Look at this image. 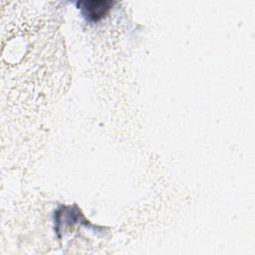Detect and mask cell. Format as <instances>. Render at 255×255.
I'll list each match as a JSON object with an SVG mask.
<instances>
[{
  "instance_id": "obj_1",
  "label": "cell",
  "mask_w": 255,
  "mask_h": 255,
  "mask_svg": "<svg viewBox=\"0 0 255 255\" xmlns=\"http://www.w3.org/2000/svg\"><path fill=\"white\" fill-rule=\"evenodd\" d=\"M76 4L86 19L96 22L105 18L116 2L109 0H86L78 1Z\"/></svg>"
}]
</instances>
